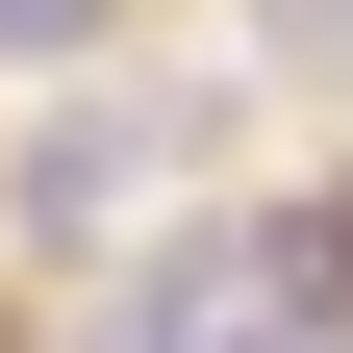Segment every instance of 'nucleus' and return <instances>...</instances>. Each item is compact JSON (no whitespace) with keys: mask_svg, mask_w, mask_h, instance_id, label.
<instances>
[{"mask_svg":"<svg viewBox=\"0 0 353 353\" xmlns=\"http://www.w3.org/2000/svg\"><path fill=\"white\" fill-rule=\"evenodd\" d=\"M126 176H152V126H126V101H51V126H26V228H126Z\"/></svg>","mask_w":353,"mask_h":353,"instance_id":"nucleus-1","label":"nucleus"},{"mask_svg":"<svg viewBox=\"0 0 353 353\" xmlns=\"http://www.w3.org/2000/svg\"><path fill=\"white\" fill-rule=\"evenodd\" d=\"M101 26H126V0H0V51H26V76H76Z\"/></svg>","mask_w":353,"mask_h":353,"instance_id":"nucleus-2","label":"nucleus"}]
</instances>
